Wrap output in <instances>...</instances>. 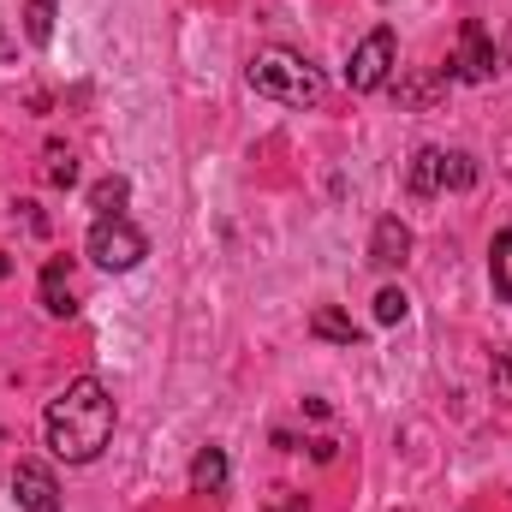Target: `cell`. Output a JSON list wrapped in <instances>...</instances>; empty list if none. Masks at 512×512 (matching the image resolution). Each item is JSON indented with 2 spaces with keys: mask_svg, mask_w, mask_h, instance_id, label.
I'll return each mask as SVG.
<instances>
[{
  "mask_svg": "<svg viewBox=\"0 0 512 512\" xmlns=\"http://www.w3.org/2000/svg\"><path fill=\"white\" fill-rule=\"evenodd\" d=\"M42 435H48V453L54 459L90 465L114 441V393L96 382V376L66 382V393L48 399V411H42Z\"/></svg>",
  "mask_w": 512,
  "mask_h": 512,
  "instance_id": "obj_1",
  "label": "cell"
},
{
  "mask_svg": "<svg viewBox=\"0 0 512 512\" xmlns=\"http://www.w3.org/2000/svg\"><path fill=\"white\" fill-rule=\"evenodd\" d=\"M251 90L268 96V102H280V108H316L328 84H322V72H316L304 54H292V48H262L251 60Z\"/></svg>",
  "mask_w": 512,
  "mask_h": 512,
  "instance_id": "obj_2",
  "label": "cell"
},
{
  "mask_svg": "<svg viewBox=\"0 0 512 512\" xmlns=\"http://www.w3.org/2000/svg\"><path fill=\"white\" fill-rule=\"evenodd\" d=\"M84 251H90L96 268H108V274H131V268L149 256V239L131 227L126 215H96V227H90Z\"/></svg>",
  "mask_w": 512,
  "mask_h": 512,
  "instance_id": "obj_3",
  "label": "cell"
},
{
  "mask_svg": "<svg viewBox=\"0 0 512 512\" xmlns=\"http://www.w3.org/2000/svg\"><path fill=\"white\" fill-rule=\"evenodd\" d=\"M387 78H393V30H370L358 48H352V66H346V84L358 90V96H370V90H382Z\"/></svg>",
  "mask_w": 512,
  "mask_h": 512,
  "instance_id": "obj_4",
  "label": "cell"
},
{
  "mask_svg": "<svg viewBox=\"0 0 512 512\" xmlns=\"http://www.w3.org/2000/svg\"><path fill=\"white\" fill-rule=\"evenodd\" d=\"M495 66H501V54H495L489 30H483L477 18H465V24H459V60H453V78H465V84H489Z\"/></svg>",
  "mask_w": 512,
  "mask_h": 512,
  "instance_id": "obj_5",
  "label": "cell"
},
{
  "mask_svg": "<svg viewBox=\"0 0 512 512\" xmlns=\"http://www.w3.org/2000/svg\"><path fill=\"white\" fill-rule=\"evenodd\" d=\"M12 495H18V507L24 512H60V483H54V471L48 465H36V459H18V471H12Z\"/></svg>",
  "mask_w": 512,
  "mask_h": 512,
  "instance_id": "obj_6",
  "label": "cell"
},
{
  "mask_svg": "<svg viewBox=\"0 0 512 512\" xmlns=\"http://www.w3.org/2000/svg\"><path fill=\"white\" fill-rule=\"evenodd\" d=\"M405 256H411V227L399 215H382L376 233H370V262L376 268H405Z\"/></svg>",
  "mask_w": 512,
  "mask_h": 512,
  "instance_id": "obj_7",
  "label": "cell"
},
{
  "mask_svg": "<svg viewBox=\"0 0 512 512\" xmlns=\"http://www.w3.org/2000/svg\"><path fill=\"white\" fill-rule=\"evenodd\" d=\"M42 310H48V316H60V322H66V316H78V298H72V280H66V262H60V256L42 268Z\"/></svg>",
  "mask_w": 512,
  "mask_h": 512,
  "instance_id": "obj_8",
  "label": "cell"
},
{
  "mask_svg": "<svg viewBox=\"0 0 512 512\" xmlns=\"http://www.w3.org/2000/svg\"><path fill=\"white\" fill-rule=\"evenodd\" d=\"M227 477H233V465H227L221 447H203V453L191 459V489H197V495H221Z\"/></svg>",
  "mask_w": 512,
  "mask_h": 512,
  "instance_id": "obj_9",
  "label": "cell"
},
{
  "mask_svg": "<svg viewBox=\"0 0 512 512\" xmlns=\"http://www.w3.org/2000/svg\"><path fill=\"white\" fill-rule=\"evenodd\" d=\"M405 191H411V197H435V191H441V149H417V155H411Z\"/></svg>",
  "mask_w": 512,
  "mask_h": 512,
  "instance_id": "obj_10",
  "label": "cell"
},
{
  "mask_svg": "<svg viewBox=\"0 0 512 512\" xmlns=\"http://www.w3.org/2000/svg\"><path fill=\"white\" fill-rule=\"evenodd\" d=\"M310 334H316V340H334V346H358V340H364V334H358V322H352V316H340L334 304H322V310L310 316Z\"/></svg>",
  "mask_w": 512,
  "mask_h": 512,
  "instance_id": "obj_11",
  "label": "cell"
},
{
  "mask_svg": "<svg viewBox=\"0 0 512 512\" xmlns=\"http://www.w3.org/2000/svg\"><path fill=\"white\" fill-rule=\"evenodd\" d=\"M54 18H60V0H30V6H24V30H30L36 48L54 42Z\"/></svg>",
  "mask_w": 512,
  "mask_h": 512,
  "instance_id": "obj_12",
  "label": "cell"
},
{
  "mask_svg": "<svg viewBox=\"0 0 512 512\" xmlns=\"http://www.w3.org/2000/svg\"><path fill=\"white\" fill-rule=\"evenodd\" d=\"M126 197H131V185L120 179V173H108V179H96V185H90V209H96V215H120V209H126Z\"/></svg>",
  "mask_w": 512,
  "mask_h": 512,
  "instance_id": "obj_13",
  "label": "cell"
},
{
  "mask_svg": "<svg viewBox=\"0 0 512 512\" xmlns=\"http://www.w3.org/2000/svg\"><path fill=\"white\" fill-rule=\"evenodd\" d=\"M441 185H453V191H471L477 185V155H465V149H441Z\"/></svg>",
  "mask_w": 512,
  "mask_h": 512,
  "instance_id": "obj_14",
  "label": "cell"
},
{
  "mask_svg": "<svg viewBox=\"0 0 512 512\" xmlns=\"http://www.w3.org/2000/svg\"><path fill=\"white\" fill-rule=\"evenodd\" d=\"M489 268H495L501 298L512 304V227H501V239H495V251H489Z\"/></svg>",
  "mask_w": 512,
  "mask_h": 512,
  "instance_id": "obj_15",
  "label": "cell"
},
{
  "mask_svg": "<svg viewBox=\"0 0 512 512\" xmlns=\"http://www.w3.org/2000/svg\"><path fill=\"white\" fill-rule=\"evenodd\" d=\"M42 179L66 191V185L78 179V161H72V149H60V143H54V149H48V161H42Z\"/></svg>",
  "mask_w": 512,
  "mask_h": 512,
  "instance_id": "obj_16",
  "label": "cell"
},
{
  "mask_svg": "<svg viewBox=\"0 0 512 512\" xmlns=\"http://www.w3.org/2000/svg\"><path fill=\"white\" fill-rule=\"evenodd\" d=\"M405 310H411V298H405L399 286H382V292H376V322H382V328L405 322Z\"/></svg>",
  "mask_w": 512,
  "mask_h": 512,
  "instance_id": "obj_17",
  "label": "cell"
},
{
  "mask_svg": "<svg viewBox=\"0 0 512 512\" xmlns=\"http://www.w3.org/2000/svg\"><path fill=\"white\" fill-rule=\"evenodd\" d=\"M268 512H310V501H304L298 489H274V495H268Z\"/></svg>",
  "mask_w": 512,
  "mask_h": 512,
  "instance_id": "obj_18",
  "label": "cell"
},
{
  "mask_svg": "<svg viewBox=\"0 0 512 512\" xmlns=\"http://www.w3.org/2000/svg\"><path fill=\"white\" fill-rule=\"evenodd\" d=\"M310 453H316V465H328V459H334V453H340V447H334V441H328V435H322V441H310Z\"/></svg>",
  "mask_w": 512,
  "mask_h": 512,
  "instance_id": "obj_19",
  "label": "cell"
},
{
  "mask_svg": "<svg viewBox=\"0 0 512 512\" xmlns=\"http://www.w3.org/2000/svg\"><path fill=\"white\" fill-rule=\"evenodd\" d=\"M6 274H12V256L0 251V280H6Z\"/></svg>",
  "mask_w": 512,
  "mask_h": 512,
  "instance_id": "obj_20",
  "label": "cell"
},
{
  "mask_svg": "<svg viewBox=\"0 0 512 512\" xmlns=\"http://www.w3.org/2000/svg\"><path fill=\"white\" fill-rule=\"evenodd\" d=\"M0 441H6V429H0Z\"/></svg>",
  "mask_w": 512,
  "mask_h": 512,
  "instance_id": "obj_21",
  "label": "cell"
}]
</instances>
